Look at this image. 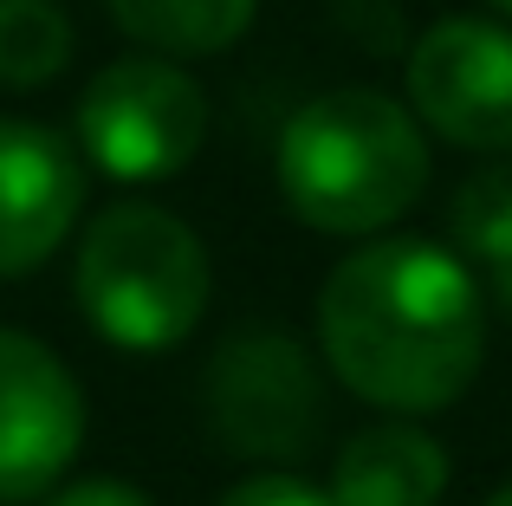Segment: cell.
I'll return each mask as SVG.
<instances>
[{
    "mask_svg": "<svg viewBox=\"0 0 512 506\" xmlns=\"http://www.w3.org/2000/svg\"><path fill=\"white\" fill-rule=\"evenodd\" d=\"M201 137H208V98L169 52L111 59L78 91V150L111 182L182 176Z\"/></svg>",
    "mask_w": 512,
    "mask_h": 506,
    "instance_id": "5b68a950",
    "label": "cell"
},
{
    "mask_svg": "<svg viewBox=\"0 0 512 506\" xmlns=\"http://www.w3.org/2000/svg\"><path fill=\"white\" fill-rule=\"evenodd\" d=\"M500 305L512 312V266H500Z\"/></svg>",
    "mask_w": 512,
    "mask_h": 506,
    "instance_id": "9a60e30c",
    "label": "cell"
},
{
    "mask_svg": "<svg viewBox=\"0 0 512 506\" xmlns=\"http://www.w3.org/2000/svg\"><path fill=\"white\" fill-rule=\"evenodd\" d=\"M72 65V20L59 0H0V85L39 91Z\"/></svg>",
    "mask_w": 512,
    "mask_h": 506,
    "instance_id": "8fae6325",
    "label": "cell"
},
{
    "mask_svg": "<svg viewBox=\"0 0 512 506\" xmlns=\"http://www.w3.org/2000/svg\"><path fill=\"white\" fill-rule=\"evenodd\" d=\"M409 111L454 150L512 156V26L454 13L409 46Z\"/></svg>",
    "mask_w": 512,
    "mask_h": 506,
    "instance_id": "8992f818",
    "label": "cell"
},
{
    "mask_svg": "<svg viewBox=\"0 0 512 506\" xmlns=\"http://www.w3.org/2000/svg\"><path fill=\"white\" fill-rule=\"evenodd\" d=\"M279 202L312 234H383L422 202L428 137L402 98L370 85H338L299 104L279 130Z\"/></svg>",
    "mask_w": 512,
    "mask_h": 506,
    "instance_id": "7a4b0ae2",
    "label": "cell"
},
{
    "mask_svg": "<svg viewBox=\"0 0 512 506\" xmlns=\"http://www.w3.org/2000/svg\"><path fill=\"white\" fill-rule=\"evenodd\" d=\"M318 344L350 396L389 416H435L487 364V299L454 247L415 234L363 241L318 292Z\"/></svg>",
    "mask_w": 512,
    "mask_h": 506,
    "instance_id": "6da1fadb",
    "label": "cell"
},
{
    "mask_svg": "<svg viewBox=\"0 0 512 506\" xmlns=\"http://www.w3.org/2000/svg\"><path fill=\"white\" fill-rule=\"evenodd\" d=\"M448 234H454V253L480 266H512V156L506 163H487L454 189L448 202Z\"/></svg>",
    "mask_w": 512,
    "mask_h": 506,
    "instance_id": "7c38bea8",
    "label": "cell"
},
{
    "mask_svg": "<svg viewBox=\"0 0 512 506\" xmlns=\"http://www.w3.org/2000/svg\"><path fill=\"white\" fill-rule=\"evenodd\" d=\"M493 7H500V13H506V20H512V0H493Z\"/></svg>",
    "mask_w": 512,
    "mask_h": 506,
    "instance_id": "e0dca14e",
    "label": "cell"
},
{
    "mask_svg": "<svg viewBox=\"0 0 512 506\" xmlns=\"http://www.w3.org/2000/svg\"><path fill=\"white\" fill-rule=\"evenodd\" d=\"M85 442V396L39 338L0 325V506L65 481Z\"/></svg>",
    "mask_w": 512,
    "mask_h": 506,
    "instance_id": "52a82bcc",
    "label": "cell"
},
{
    "mask_svg": "<svg viewBox=\"0 0 512 506\" xmlns=\"http://www.w3.org/2000/svg\"><path fill=\"white\" fill-rule=\"evenodd\" d=\"M46 506H156L143 487L117 481V474H91V481H72V487H52Z\"/></svg>",
    "mask_w": 512,
    "mask_h": 506,
    "instance_id": "5bb4252c",
    "label": "cell"
},
{
    "mask_svg": "<svg viewBox=\"0 0 512 506\" xmlns=\"http://www.w3.org/2000/svg\"><path fill=\"white\" fill-rule=\"evenodd\" d=\"M487 506H512V481H506V487H500V494H493Z\"/></svg>",
    "mask_w": 512,
    "mask_h": 506,
    "instance_id": "2e32d148",
    "label": "cell"
},
{
    "mask_svg": "<svg viewBox=\"0 0 512 506\" xmlns=\"http://www.w3.org/2000/svg\"><path fill=\"white\" fill-rule=\"evenodd\" d=\"M104 7L137 46L169 59H208L247 33L260 0H104Z\"/></svg>",
    "mask_w": 512,
    "mask_h": 506,
    "instance_id": "30bf717a",
    "label": "cell"
},
{
    "mask_svg": "<svg viewBox=\"0 0 512 506\" xmlns=\"http://www.w3.org/2000/svg\"><path fill=\"white\" fill-rule=\"evenodd\" d=\"M78 312L117 351H175L208 312V247L156 202H117L78 241Z\"/></svg>",
    "mask_w": 512,
    "mask_h": 506,
    "instance_id": "3957f363",
    "label": "cell"
},
{
    "mask_svg": "<svg viewBox=\"0 0 512 506\" xmlns=\"http://www.w3.org/2000/svg\"><path fill=\"white\" fill-rule=\"evenodd\" d=\"M85 208L78 150L46 124L0 117V279L33 273L65 247Z\"/></svg>",
    "mask_w": 512,
    "mask_h": 506,
    "instance_id": "ba28073f",
    "label": "cell"
},
{
    "mask_svg": "<svg viewBox=\"0 0 512 506\" xmlns=\"http://www.w3.org/2000/svg\"><path fill=\"white\" fill-rule=\"evenodd\" d=\"M201 416L227 455L299 461L325 435V377L279 325H240L201 377Z\"/></svg>",
    "mask_w": 512,
    "mask_h": 506,
    "instance_id": "277c9868",
    "label": "cell"
},
{
    "mask_svg": "<svg viewBox=\"0 0 512 506\" xmlns=\"http://www.w3.org/2000/svg\"><path fill=\"white\" fill-rule=\"evenodd\" d=\"M214 506H338V500H331V487H312L299 474H253V481L227 487Z\"/></svg>",
    "mask_w": 512,
    "mask_h": 506,
    "instance_id": "4fadbf2b",
    "label": "cell"
},
{
    "mask_svg": "<svg viewBox=\"0 0 512 506\" xmlns=\"http://www.w3.org/2000/svg\"><path fill=\"white\" fill-rule=\"evenodd\" d=\"M441 494H448V448L402 416L357 429L331 461L338 506H441Z\"/></svg>",
    "mask_w": 512,
    "mask_h": 506,
    "instance_id": "9c48e42d",
    "label": "cell"
}]
</instances>
